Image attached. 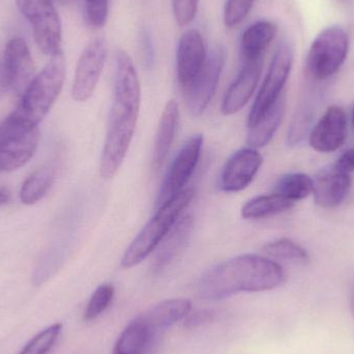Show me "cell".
I'll list each match as a JSON object with an SVG mask.
<instances>
[{
  "instance_id": "e575fe53",
  "label": "cell",
  "mask_w": 354,
  "mask_h": 354,
  "mask_svg": "<svg viewBox=\"0 0 354 354\" xmlns=\"http://www.w3.org/2000/svg\"><path fill=\"white\" fill-rule=\"evenodd\" d=\"M10 192L6 187H0V206L6 205L10 202Z\"/></svg>"
},
{
  "instance_id": "7402d4cb",
  "label": "cell",
  "mask_w": 354,
  "mask_h": 354,
  "mask_svg": "<svg viewBox=\"0 0 354 354\" xmlns=\"http://www.w3.org/2000/svg\"><path fill=\"white\" fill-rule=\"evenodd\" d=\"M178 105L174 100L168 102L162 114L159 128L156 135L155 149H153V166L160 168L163 165L171 149L172 143L178 127Z\"/></svg>"
},
{
  "instance_id": "d6986e66",
  "label": "cell",
  "mask_w": 354,
  "mask_h": 354,
  "mask_svg": "<svg viewBox=\"0 0 354 354\" xmlns=\"http://www.w3.org/2000/svg\"><path fill=\"white\" fill-rule=\"evenodd\" d=\"M159 336L136 318L118 337L112 354H151Z\"/></svg>"
},
{
  "instance_id": "8d00e7d4",
  "label": "cell",
  "mask_w": 354,
  "mask_h": 354,
  "mask_svg": "<svg viewBox=\"0 0 354 354\" xmlns=\"http://www.w3.org/2000/svg\"><path fill=\"white\" fill-rule=\"evenodd\" d=\"M349 306H351V313L354 318V283L353 285V288H351V299H349Z\"/></svg>"
},
{
  "instance_id": "52a82bcc",
  "label": "cell",
  "mask_w": 354,
  "mask_h": 354,
  "mask_svg": "<svg viewBox=\"0 0 354 354\" xmlns=\"http://www.w3.org/2000/svg\"><path fill=\"white\" fill-rule=\"evenodd\" d=\"M33 31L35 44L46 55L62 52V21L54 0H15Z\"/></svg>"
},
{
  "instance_id": "ac0fdd59",
  "label": "cell",
  "mask_w": 354,
  "mask_h": 354,
  "mask_svg": "<svg viewBox=\"0 0 354 354\" xmlns=\"http://www.w3.org/2000/svg\"><path fill=\"white\" fill-rule=\"evenodd\" d=\"M192 312L191 301L185 299H167L147 310L138 319L153 332L161 333L185 320Z\"/></svg>"
},
{
  "instance_id": "f546056e",
  "label": "cell",
  "mask_w": 354,
  "mask_h": 354,
  "mask_svg": "<svg viewBox=\"0 0 354 354\" xmlns=\"http://www.w3.org/2000/svg\"><path fill=\"white\" fill-rule=\"evenodd\" d=\"M256 0H226L224 6V24L234 28L241 24L251 12Z\"/></svg>"
},
{
  "instance_id": "4316f807",
  "label": "cell",
  "mask_w": 354,
  "mask_h": 354,
  "mask_svg": "<svg viewBox=\"0 0 354 354\" xmlns=\"http://www.w3.org/2000/svg\"><path fill=\"white\" fill-rule=\"evenodd\" d=\"M262 251L272 259L290 262V263L306 266L311 261L308 252L290 239H281L266 243L262 248Z\"/></svg>"
},
{
  "instance_id": "7c38bea8",
  "label": "cell",
  "mask_w": 354,
  "mask_h": 354,
  "mask_svg": "<svg viewBox=\"0 0 354 354\" xmlns=\"http://www.w3.org/2000/svg\"><path fill=\"white\" fill-rule=\"evenodd\" d=\"M1 66L6 89L21 97L35 76L32 56L24 39L12 37L8 41Z\"/></svg>"
},
{
  "instance_id": "8fae6325",
  "label": "cell",
  "mask_w": 354,
  "mask_h": 354,
  "mask_svg": "<svg viewBox=\"0 0 354 354\" xmlns=\"http://www.w3.org/2000/svg\"><path fill=\"white\" fill-rule=\"evenodd\" d=\"M224 64V49L222 47L214 48L193 84L183 93L189 113L199 115L207 108L216 93Z\"/></svg>"
},
{
  "instance_id": "8992f818",
  "label": "cell",
  "mask_w": 354,
  "mask_h": 354,
  "mask_svg": "<svg viewBox=\"0 0 354 354\" xmlns=\"http://www.w3.org/2000/svg\"><path fill=\"white\" fill-rule=\"evenodd\" d=\"M349 51V37L338 25L324 29L314 39L308 54V73L315 80H326L344 64Z\"/></svg>"
},
{
  "instance_id": "3957f363",
  "label": "cell",
  "mask_w": 354,
  "mask_h": 354,
  "mask_svg": "<svg viewBox=\"0 0 354 354\" xmlns=\"http://www.w3.org/2000/svg\"><path fill=\"white\" fill-rule=\"evenodd\" d=\"M66 71L64 52L52 56L21 95L20 103L14 113L27 124L37 127L59 97L66 80Z\"/></svg>"
},
{
  "instance_id": "484cf974",
  "label": "cell",
  "mask_w": 354,
  "mask_h": 354,
  "mask_svg": "<svg viewBox=\"0 0 354 354\" xmlns=\"http://www.w3.org/2000/svg\"><path fill=\"white\" fill-rule=\"evenodd\" d=\"M313 187L314 180L307 174H288L279 179L274 193L295 203L313 194Z\"/></svg>"
},
{
  "instance_id": "44dd1931",
  "label": "cell",
  "mask_w": 354,
  "mask_h": 354,
  "mask_svg": "<svg viewBox=\"0 0 354 354\" xmlns=\"http://www.w3.org/2000/svg\"><path fill=\"white\" fill-rule=\"evenodd\" d=\"M193 225V216L189 214L179 218L178 222L172 227L169 234L166 235L163 245L160 247L153 261V272H161L176 259L177 256L183 251L189 243Z\"/></svg>"
},
{
  "instance_id": "7a4b0ae2",
  "label": "cell",
  "mask_w": 354,
  "mask_h": 354,
  "mask_svg": "<svg viewBox=\"0 0 354 354\" xmlns=\"http://www.w3.org/2000/svg\"><path fill=\"white\" fill-rule=\"evenodd\" d=\"M284 268L263 256H237L210 268L200 279L198 291L206 301H222L241 292H263L282 286Z\"/></svg>"
},
{
  "instance_id": "f35d334b",
  "label": "cell",
  "mask_w": 354,
  "mask_h": 354,
  "mask_svg": "<svg viewBox=\"0 0 354 354\" xmlns=\"http://www.w3.org/2000/svg\"><path fill=\"white\" fill-rule=\"evenodd\" d=\"M353 128H354V108H353Z\"/></svg>"
},
{
  "instance_id": "30bf717a",
  "label": "cell",
  "mask_w": 354,
  "mask_h": 354,
  "mask_svg": "<svg viewBox=\"0 0 354 354\" xmlns=\"http://www.w3.org/2000/svg\"><path fill=\"white\" fill-rule=\"evenodd\" d=\"M202 145L203 136L198 134L191 137L181 147L176 159L172 162L169 171L160 189L157 206L161 207L185 189L183 187L187 185L189 177L197 167L201 155Z\"/></svg>"
},
{
  "instance_id": "4dcf8cb0",
  "label": "cell",
  "mask_w": 354,
  "mask_h": 354,
  "mask_svg": "<svg viewBox=\"0 0 354 354\" xmlns=\"http://www.w3.org/2000/svg\"><path fill=\"white\" fill-rule=\"evenodd\" d=\"M85 17L95 28H101L107 22L109 0H84Z\"/></svg>"
},
{
  "instance_id": "d590c367",
  "label": "cell",
  "mask_w": 354,
  "mask_h": 354,
  "mask_svg": "<svg viewBox=\"0 0 354 354\" xmlns=\"http://www.w3.org/2000/svg\"><path fill=\"white\" fill-rule=\"evenodd\" d=\"M8 91L6 86V82H4L3 73H2V66L0 64V97H2L6 91Z\"/></svg>"
},
{
  "instance_id": "277c9868",
  "label": "cell",
  "mask_w": 354,
  "mask_h": 354,
  "mask_svg": "<svg viewBox=\"0 0 354 354\" xmlns=\"http://www.w3.org/2000/svg\"><path fill=\"white\" fill-rule=\"evenodd\" d=\"M195 195L193 189H185L167 203L159 207L157 214L143 227L130 247L124 252L122 266L134 268L147 259L176 225L183 210L189 205Z\"/></svg>"
},
{
  "instance_id": "4fadbf2b",
  "label": "cell",
  "mask_w": 354,
  "mask_h": 354,
  "mask_svg": "<svg viewBox=\"0 0 354 354\" xmlns=\"http://www.w3.org/2000/svg\"><path fill=\"white\" fill-rule=\"evenodd\" d=\"M207 54L203 37L197 29H189L183 33L176 50V72L183 93L189 88L201 72Z\"/></svg>"
},
{
  "instance_id": "9c48e42d",
  "label": "cell",
  "mask_w": 354,
  "mask_h": 354,
  "mask_svg": "<svg viewBox=\"0 0 354 354\" xmlns=\"http://www.w3.org/2000/svg\"><path fill=\"white\" fill-rule=\"evenodd\" d=\"M108 47L105 39L97 37L83 49L73 82L72 97L76 102H85L93 97L101 78Z\"/></svg>"
},
{
  "instance_id": "cb8c5ba5",
  "label": "cell",
  "mask_w": 354,
  "mask_h": 354,
  "mask_svg": "<svg viewBox=\"0 0 354 354\" xmlns=\"http://www.w3.org/2000/svg\"><path fill=\"white\" fill-rule=\"evenodd\" d=\"M295 205V202L287 198L272 194V195L258 196L245 204L241 214L245 218H264L287 212Z\"/></svg>"
},
{
  "instance_id": "74e56055",
  "label": "cell",
  "mask_w": 354,
  "mask_h": 354,
  "mask_svg": "<svg viewBox=\"0 0 354 354\" xmlns=\"http://www.w3.org/2000/svg\"><path fill=\"white\" fill-rule=\"evenodd\" d=\"M55 3L60 4V6H68V4L72 3L74 0H54Z\"/></svg>"
},
{
  "instance_id": "83f0119b",
  "label": "cell",
  "mask_w": 354,
  "mask_h": 354,
  "mask_svg": "<svg viewBox=\"0 0 354 354\" xmlns=\"http://www.w3.org/2000/svg\"><path fill=\"white\" fill-rule=\"evenodd\" d=\"M113 297L114 287L111 284H103L97 287L85 309V322H93L101 316L109 307Z\"/></svg>"
},
{
  "instance_id": "ba28073f",
  "label": "cell",
  "mask_w": 354,
  "mask_h": 354,
  "mask_svg": "<svg viewBox=\"0 0 354 354\" xmlns=\"http://www.w3.org/2000/svg\"><path fill=\"white\" fill-rule=\"evenodd\" d=\"M295 60L290 44L283 41L277 48L266 79L250 112L249 128L259 122L260 118L276 104L282 95L283 88L288 80Z\"/></svg>"
},
{
  "instance_id": "f1b7e54d",
  "label": "cell",
  "mask_w": 354,
  "mask_h": 354,
  "mask_svg": "<svg viewBox=\"0 0 354 354\" xmlns=\"http://www.w3.org/2000/svg\"><path fill=\"white\" fill-rule=\"evenodd\" d=\"M62 324H55L37 334L19 354H47L57 342Z\"/></svg>"
},
{
  "instance_id": "6da1fadb",
  "label": "cell",
  "mask_w": 354,
  "mask_h": 354,
  "mask_svg": "<svg viewBox=\"0 0 354 354\" xmlns=\"http://www.w3.org/2000/svg\"><path fill=\"white\" fill-rule=\"evenodd\" d=\"M140 81L131 56L118 50L115 56V84L107 136L101 158V176H116L134 136L140 110Z\"/></svg>"
},
{
  "instance_id": "603a6c76",
  "label": "cell",
  "mask_w": 354,
  "mask_h": 354,
  "mask_svg": "<svg viewBox=\"0 0 354 354\" xmlns=\"http://www.w3.org/2000/svg\"><path fill=\"white\" fill-rule=\"evenodd\" d=\"M284 113L285 99L284 95H281L280 99L260 118L259 122L249 128L248 145L253 149L268 145L282 122Z\"/></svg>"
},
{
  "instance_id": "5b68a950",
  "label": "cell",
  "mask_w": 354,
  "mask_h": 354,
  "mask_svg": "<svg viewBox=\"0 0 354 354\" xmlns=\"http://www.w3.org/2000/svg\"><path fill=\"white\" fill-rule=\"evenodd\" d=\"M37 127L27 124L12 112L0 124V172L24 166L33 157L39 143Z\"/></svg>"
},
{
  "instance_id": "d6a6232c",
  "label": "cell",
  "mask_w": 354,
  "mask_h": 354,
  "mask_svg": "<svg viewBox=\"0 0 354 354\" xmlns=\"http://www.w3.org/2000/svg\"><path fill=\"white\" fill-rule=\"evenodd\" d=\"M212 319H214V313H212V312L206 311V310L193 312V313L191 312V313L187 316V318L183 320V322H185L183 326H185V328H187V330H195V328H200V326L208 324V322H212Z\"/></svg>"
},
{
  "instance_id": "1f68e13d",
  "label": "cell",
  "mask_w": 354,
  "mask_h": 354,
  "mask_svg": "<svg viewBox=\"0 0 354 354\" xmlns=\"http://www.w3.org/2000/svg\"><path fill=\"white\" fill-rule=\"evenodd\" d=\"M199 0H172L174 18L179 26H187L197 15Z\"/></svg>"
},
{
  "instance_id": "ffe728a7",
  "label": "cell",
  "mask_w": 354,
  "mask_h": 354,
  "mask_svg": "<svg viewBox=\"0 0 354 354\" xmlns=\"http://www.w3.org/2000/svg\"><path fill=\"white\" fill-rule=\"evenodd\" d=\"M278 33V26L270 21H257L250 25L241 39V54L243 62L263 59L264 52Z\"/></svg>"
},
{
  "instance_id": "e0dca14e",
  "label": "cell",
  "mask_w": 354,
  "mask_h": 354,
  "mask_svg": "<svg viewBox=\"0 0 354 354\" xmlns=\"http://www.w3.org/2000/svg\"><path fill=\"white\" fill-rule=\"evenodd\" d=\"M351 174L339 171L333 166L322 172L314 180L313 195L320 207L335 208L340 205L351 189Z\"/></svg>"
},
{
  "instance_id": "836d02e7",
  "label": "cell",
  "mask_w": 354,
  "mask_h": 354,
  "mask_svg": "<svg viewBox=\"0 0 354 354\" xmlns=\"http://www.w3.org/2000/svg\"><path fill=\"white\" fill-rule=\"evenodd\" d=\"M334 167L339 171L351 174L354 172V149H347L337 160Z\"/></svg>"
},
{
  "instance_id": "9a60e30c",
  "label": "cell",
  "mask_w": 354,
  "mask_h": 354,
  "mask_svg": "<svg viewBox=\"0 0 354 354\" xmlns=\"http://www.w3.org/2000/svg\"><path fill=\"white\" fill-rule=\"evenodd\" d=\"M346 138V113L343 108L332 106L312 130L310 145L319 153H333L344 145Z\"/></svg>"
},
{
  "instance_id": "d4e9b609",
  "label": "cell",
  "mask_w": 354,
  "mask_h": 354,
  "mask_svg": "<svg viewBox=\"0 0 354 354\" xmlns=\"http://www.w3.org/2000/svg\"><path fill=\"white\" fill-rule=\"evenodd\" d=\"M54 181V170L49 166L39 168L27 177L20 191L21 202L25 205H33L41 201Z\"/></svg>"
},
{
  "instance_id": "2e32d148",
  "label": "cell",
  "mask_w": 354,
  "mask_h": 354,
  "mask_svg": "<svg viewBox=\"0 0 354 354\" xmlns=\"http://www.w3.org/2000/svg\"><path fill=\"white\" fill-rule=\"evenodd\" d=\"M263 59L243 62L241 72L225 95L222 112L225 115H232L243 109L250 101L261 76Z\"/></svg>"
},
{
  "instance_id": "5bb4252c",
  "label": "cell",
  "mask_w": 354,
  "mask_h": 354,
  "mask_svg": "<svg viewBox=\"0 0 354 354\" xmlns=\"http://www.w3.org/2000/svg\"><path fill=\"white\" fill-rule=\"evenodd\" d=\"M262 162V156L253 147L233 153L223 168L221 189L229 193L243 191L259 171Z\"/></svg>"
}]
</instances>
